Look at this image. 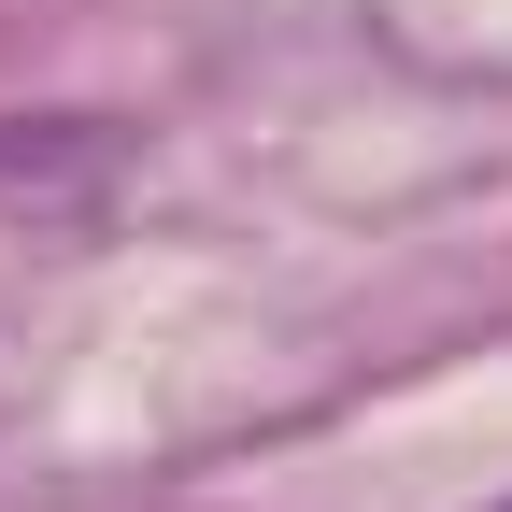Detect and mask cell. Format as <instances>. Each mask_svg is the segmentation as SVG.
<instances>
[{
  "mask_svg": "<svg viewBox=\"0 0 512 512\" xmlns=\"http://www.w3.org/2000/svg\"><path fill=\"white\" fill-rule=\"evenodd\" d=\"M114 157H128V143H114L100 114L0 128V214H29V228H43V214H100V200H114Z\"/></svg>",
  "mask_w": 512,
  "mask_h": 512,
  "instance_id": "1",
  "label": "cell"
}]
</instances>
